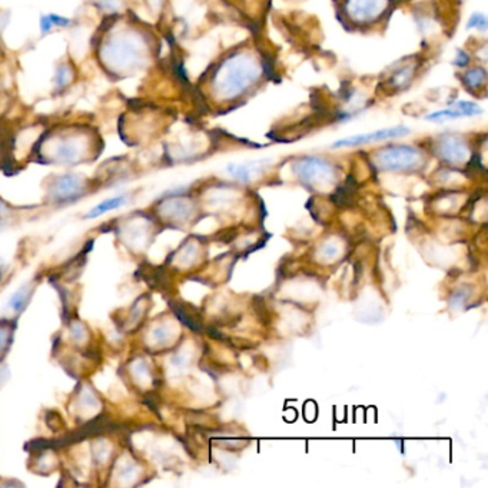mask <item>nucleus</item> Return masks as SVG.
Wrapping results in <instances>:
<instances>
[{
    "instance_id": "f257e3e1",
    "label": "nucleus",
    "mask_w": 488,
    "mask_h": 488,
    "mask_svg": "<svg viewBox=\"0 0 488 488\" xmlns=\"http://www.w3.org/2000/svg\"><path fill=\"white\" fill-rule=\"evenodd\" d=\"M261 76L258 61L246 52L233 53L216 69L212 78L215 94L221 99H235L255 85Z\"/></svg>"
},
{
    "instance_id": "f03ea898",
    "label": "nucleus",
    "mask_w": 488,
    "mask_h": 488,
    "mask_svg": "<svg viewBox=\"0 0 488 488\" xmlns=\"http://www.w3.org/2000/svg\"><path fill=\"white\" fill-rule=\"evenodd\" d=\"M421 160L420 151L410 145H392L375 155V164L383 171H411L418 168Z\"/></svg>"
},
{
    "instance_id": "7ed1b4c3",
    "label": "nucleus",
    "mask_w": 488,
    "mask_h": 488,
    "mask_svg": "<svg viewBox=\"0 0 488 488\" xmlns=\"http://www.w3.org/2000/svg\"><path fill=\"white\" fill-rule=\"evenodd\" d=\"M297 176L305 184H321L332 180L335 176L334 167L322 158L305 156L294 164Z\"/></svg>"
},
{
    "instance_id": "20e7f679",
    "label": "nucleus",
    "mask_w": 488,
    "mask_h": 488,
    "mask_svg": "<svg viewBox=\"0 0 488 488\" xmlns=\"http://www.w3.org/2000/svg\"><path fill=\"white\" fill-rule=\"evenodd\" d=\"M388 0H347V13L357 23L375 21L387 9Z\"/></svg>"
},
{
    "instance_id": "39448f33",
    "label": "nucleus",
    "mask_w": 488,
    "mask_h": 488,
    "mask_svg": "<svg viewBox=\"0 0 488 488\" xmlns=\"http://www.w3.org/2000/svg\"><path fill=\"white\" fill-rule=\"evenodd\" d=\"M410 134V129L405 126H394V128H384L381 131H375L372 134H365V135H355L350 138L339 139L334 143V148H346V147H358V145H365V143H372V142H381L387 139H394V138H401Z\"/></svg>"
},
{
    "instance_id": "423d86ee",
    "label": "nucleus",
    "mask_w": 488,
    "mask_h": 488,
    "mask_svg": "<svg viewBox=\"0 0 488 488\" xmlns=\"http://www.w3.org/2000/svg\"><path fill=\"white\" fill-rule=\"evenodd\" d=\"M83 188L85 182L82 176L67 173L58 178L56 182L52 187V193L56 201H69L79 196L83 192Z\"/></svg>"
},
{
    "instance_id": "0eeeda50",
    "label": "nucleus",
    "mask_w": 488,
    "mask_h": 488,
    "mask_svg": "<svg viewBox=\"0 0 488 488\" xmlns=\"http://www.w3.org/2000/svg\"><path fill=\"white\" fill-rule=\"evenodd\" d=\"M437 151L441 159L449 162V164H463V162L468 158V148L465 142L454 136L443 138L438 142Z\"/></svg>"
},
{
    "instance_id": "6e6552de",
    "label": "nucleus",
    "mask_w": 488,
    "mask_h": 488,
    "mask_svg": "<svg viewBox=\"0 0 488 488\" xmlns=\"http://www.w3.org/2000/svg\"><path fill=\"white\" fill-rule=\"evenodd\" d=\"M482 112L481 107L473 102H464L460 100L457 103H454L453 106L449 107V109H444V111H438L429 114L427 116L428 120L431 122H445V120H453V119H460L464 116H474V115H480Z\"/></svg>"
},
{
    "instance_id": "1a4fd4ad",
    "label": "nucleus",
    "mask_w": 488,
    "mask_h": 488,
    "mask_svg": "<svg viewBox=\"0 0 488 488\" xmlns=\"http://www.w3.org/2000/svg\"><path fill=\"white\" fill-rule=\"evenodd\" d=\"M109 52H115V55L111 58L116 62V66L122 69L131 67L134 63H136V58L139 55L136 46L128 39H118L116 42L111 43Z\"/></svg>"
},
{
    "instance_id": "9d476101",
    "label": "nucleus",
    "mask_w": 488,
    "mask_h": 488,
    "mask_svg": "<svg viewBox=\"0 0 488 488\" xmlns=\"http://www.w3.org/2000/svg\"><path fill=\"white\" fill-rule=\"evenodd\" d=\"M52 158L61 164H74L81 159L79 143L70 138L55 143V147L52 148Z\"/></svg>"
},
{
    "instance_id": "9b49d317",
    "label": "nucleus",
    "mask_w": 488,
    "mask_h": 488,
    "mask_svg": "<svg viewBox=\"0 0 488 488\" xmlns=\"http://www.w3.org/2000/svg\"><path fill=\"white\" fill-rule=\"evenodd\" d=\"M264 160H258V162H249V164H242V165H229L228 167V172L240 180H251L252 176L257 175L258 172H261V169L264 168Z\"/></svg>"
},
{
    "instance_id": "f8f14e48",
    "label": "nucleus",
    "mask_w": 488,
    "mask_h": 488,
    "mask_svg": "<svg viewBox=\"0 0 488 488\" xmlns=\"http://www.w3.org/2000/svg\"><path fill=\"white\" fill-rule=\"evenodd\" d=\"M126 202H128V198H126L125 195H118V196H114V198H107V200L102 201L95 208L90 209L87 212V215H86V218H98V216H100V215H103L106 212L119 209Z\"/></svg>"
},
{
    "instance_id": "ddd939ff",
    "label": "nucleus",
    "mask_w": 488,
    "mask_h": 488,
    "mask_svg": "<svg viewBox=\"0 0 488 488\" xmlns=\"http://www.w3.org/2000/svg\"><path fill=\"white\" fill-rule=\"evenodd\" d=\"M30 293H32V289H30V285H23L21 286L17 291L10 297L8 305H9V308L14 312H19L22 311L28 301H29V297H30Z\"/></svg>"
},
{
    "instance_id": "4468645a",
    "label": "nucleus",
    "mask_w": 488,
    "mask_h": 488,
    "mask_svg": "<svg viewBox=\"0 0 488 488\" xmlns=\"http://www.w3.org/2000/svg\"><path fill=\"white\" fill-rule=\"evenodd\" d=\"M487 74L484 69H469L464 74V83L471 87V89H478L485 83Z\"/></svg>"
},
{
    "instance_id": "2eb2a0df",
    "label": "nucleus",
    "mask_w": 488,
    "mask_h": 488,
    "mask_svg": "<svg viewBox=\"0 0 488 488\" xmlns=\"http://www.w3.org/2000/svg\"><path fill=\"white\" fill-rule=\"evenodd\" d=\"M70 22L69 19H65V17L62 16H58V14H47V16H43L42 17V21H41V29H42V33H47L50 32L53 28H56V26H67Z\"/></svg>"
},
{
    "instance_id": "dca6fc26",
    "label": "nucleus",
    "mask_w": 488,
    "mask_h": 488,
    "mask_svg": "<svg viewBox=\"0 0 488 488\" xmlns=\"http://www.w3.org/2000/svg\"><path fill=\"white\" fill-rule=\"evenodd\" d=\"M119 478L126 482V484H129L134 478H135V474H136V464L129 460V458H125L120 464H119Z\"/></svg>"
},
{
    "instance_id": "f3484780",
    "label": "nucleus",
    "mask_w": 488,
    "mask_h": 488,
    "mask_svg": "<svg viewBox=\"0 0 488 488\" xmlns=\"http://www.w3.org/2000/svg\"><path fill=\"white\" fill-rule=\"evenodd\" d=\"M172 310L178 315V318L182 321L185 325H188L189 328H192L193 331H201V327L198 325V322L184 308H180V306H178V305H172Z\"/></svg>"
},
{
    "instance_id": "a211bd4d",
    "label": "nucleus",
    "mask_w": 488,
    "mask_h": 488,
    "mask_svg": "<svg viewBox=\"0 0 488 488\" xmlns=\"http://www.w3.org/2000/svg\"><path fill=\"white\" fill-rule=\"evenodd\" d=\"M467 29H478V30H485L487 29V17L482 13H474L469 17Z\"/></svg>"
},
{
    "instance_id": "6ab92c4d",
    "label": "nucleus",
    "mask_w": 488,
    "mask_h": 488,
    "mask_svg": "<svg viewBox=\"0 0 488 488\" xmlns=\"http://www.w3.org/2000/svg\"><path fill=\"white\" fill-rule=\"evenodd\" d=\"M99 443L100 444H96V447L94 449V454H95V458L98 463H103V461H106L107 457H109L111 449L106 444H103V441H99Z\"/></svg>"
},
{
    "instance_id": "aec40b11",
    "label": "nucleus",
    "mask_w": 488,
    "mask_h": 488,
    "mask_svg": "<svg viewBox=\"0 0 488 488\" xmlns=\"http://www.w3.org/2000/svg\"><path fill=\"white\" fill-rule=\"evenodd\" d=\"M69 76H70V74H69V69H67L66 66H61V67L56 70L55 85H56V86H59V87L65 86V85L67 83V81H69Z\"/></svg>"
},
{
    "instance_id": "412c9836",
    "label": "nucleus",
    "mask_w": 488,
    "mask_h": 488,
    "mask_svg": "<svg viewBox=\"0 0 488 488\" xmlns=\"http://www.w3.org/2000/svg\"><path fill=\"white\" fill-rule=\"evenodd\" d=\"M72 337L75 338V341H82L87 337V332H86V328L83 327V325L81 322H74L72 323Z\"/></svg>"
},
{
    "instance_id": "4be33fe9",
    "label": "nucleus",
    "mask_w": 488,
    "mask_h": 488,
    "mask_svg": "<svg viewBox=\"0 0 488 488\" xmlns=\"http://www.w3.org/2000/svg\"><path fill=\"white\" fill-rule=\"evenodd\" d=\"M152 338L153 341L156 342V344H162V342H165L167 338H168V331H167V327H156L153 331H152Z\"/></svg>"
},
{
    "instance_id": "5701e85b",
    "label": "nucleus",
    "mask_w": 488,
    "mask_h": 488,
    "mask_svg": "<svg viewBox=\"0 0 488 488\" xmlns=\"http://www.w3.org/2000/svg\"><path fill=\"white\" fill-rule=\"evenodd\" d=\"M10 342V332L5 328H0V357L6 351Z\"/></svg>"
},
{
    "instance_id": "b1692460",
    "label": "nucleus",
    "mask_w": 488,
    "mask_h": 488,
    "mask_svg": "<svg viewBox=\"0 0 488 488\" xmlns=\"http://www.w3.org/2000/svg\"><path fill=\"white\" fill-rule=\"evenodd\" d=\"M408 79H410V78H408V69H403V70H400L399 74H396V75L394 76L392 82H394V85H396V86H401V85L407 83Z\"/></svg>"
},
{
    "instance_id": "393cba45",
    "label": "nucleus",
    "mask_w": 488,
    "mask_h": 488,
    "mask_svg": "<svg viewBox=\"0 0 488 488\" xmlns=\"http://www.w3.org/2000/svg\"><path fill=\"white\" fill-rule=\"evenodd\" d=\"M5 213H8V208L2 201H0V216L5 215Z\"/></svg>"
},
{
    "instance_id": "a878e982",
    "label": "nucleus",
    "mask_w": 488,
    "mask_h": 488,
    "mask_svg": "<svg viewBox=\"0 0 488 488\" xmlns=\"http://www.w3.org/2000/svg\"><path fill=\"white\" fill-rule=\"evenodd\" d=\"M0 279H2V273H0Z\"/></svg>"
}]
</instances>
